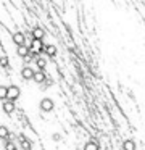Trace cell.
Here are the masks:
<instances>
[{"mask_svg": "<svg viewBox=\"0 0 145 150\" xmlns=\"http://www.w3.org/2000/svg\"><path fill=\"white\" fill-rule=\"evenodd\" d=\"M44 40H37V39H32L31 37V44H29V50H31L32 53H40L42 50H44Z\"/></svg>", "mask_w": 145, "mask_h": 150, "instance_id": "1", "label": "cell"}, {"mask_svg": "<svg viewBox=\"0 0 145 150\" xmlns=\"http://www.w3.org/2000/svg\"><path fill=\"white\" fill-rule=\"evenodd\" d=\"M18 97H19V87H18V86H15V84H11L8 87V92H6V100L15 102Z\"/></svg>", "mask_w": 145, "mask_h": 150, "instance_id": "2", "label": "cell"}, {"mask_svg": "<svg viewBox=\"0 0 145 150\" xmlns=\"http://www.w3.org/2000/svg\"><path fill=\"white\" fill-rule=\"evenodd\" d=\"M39 108H40L42 111H45V113H48V111H52L53 110V100L52 98H42L40 100V103H39Z\"/></svg>", "mask_w": 145, "mask_h": 150, "instance_id": "3", "label": "cell"}, {"mask_svg": "<svg viewBox=\"0 0 145 150\" xmlns=\"http://www.w3.org/2000/svg\"><path fill=\"white\" fill-rule=\"evenodd\" d=\"M13 42H15L18 47L26 45V36L21 33V31H16V33H13Z\"/></svg>", "mask_w": 145, "mask_h": 150, "instance_id": "4", "label": "cell"}, {"mask_svg": "<svg viewBox=\"0 0 145 150\" xmlns=\"http://www.w3.org/2000/svg\"><path fill=\"white\" fill-rule=\"evenodd\" d=\"M34 74H35V71L31 68V66H24V68L21 69V76H23V79H26V81L34 79Z\"/></svg>", "mask_w": 145, "mask_h": 150, "instance_id": "5", "label": "cell"}, {"mask_svg": "<svg viewBox=\"0 0 145 150\" xmlns=\"http://www.w3.org/2000/svg\"><path fill=\"white\" fill-rule=\"evenodd\" d=\"M44 36H45V31L42 29L40 26H35L34 29H32V34H31V37H32V39H37V40H44Z\"/></svg>", "mask_w": 145, "mask_h": 150, "instance_id": "6", "label": "cell"}, {"mask_svg": "<svg viewBox=\"0 0 145 150\" xmlns=\"http://www.w3.org/2000/svg\"><path fill=\"white\" fill-rule=\"evenodd\" d=\"M2 108H3V111H5L6 115H11L13 111H15V102H11V100H5L2 103Z\"/></svg>", "mask_w": 145, "mask_h": 150, "instance_id": "7", "label": "cell"}, {"mask_svg": "<svg viewBox=\"0 0 145 150\" xmlns=\"http://www.w3.org/2000/svg\"><path fill=\"white\" fill-rule=\"evenodd\" d=\"M122 150H135V142L132 139H126L122 142Z\"/></svg>", "mask_w": 145, "mask_h": 150, "instance_id": "8", "label": "cell"}, {"mask_svg": "<svg viewBox=\"0 0 145 150\" xmlns=\"http://www.w3.org/2000/svg\"><path fill=\"white\" fill-rule=\"evenodd\" d=\"M16 52H18L19 57L26 58V57L29 55V47H28V45H21V47H18V49H16Z\"/></svg>", "mask_w": 145, "mask_h": 150, "instance_id": "9", "label": "cell"}, {"mask_svg": "<svg viewBox=\"0 0 145 150\" xmlns=\"http://www.w3.org/2000/svg\"><path fill=\"white\" fill-rule=\"evenodd\" d=\"M84 150H100V147L95 140H89V142H86V145H84Z\"/></svg>", "mask_w": 145, "mask_h": 150, "instance_id": "10", "label": "cell"}, {"mask_svg": "<svg viewBox=\"0 0 145 150\" xmlns=\"http://www.w3.org/2000/svg\"><path fill=\"white\" fill-rule=\"evenodd\" d=\"M0 139H5V140L10 139V129L6 126H0Z\"/></svg>", "mask_w": 145, "mask_h": 150, "instance_id": "11", "label": "cell"}, {"mask_svg": "<svg viewBox=\"0 0 145 150\" xmlns=\"http://www.w3.org/2000/svg\"><path fill=\"white\" fill-rule=\"evenodd\" d=\"M34 81L35 82H45L47 81V76H45V73L44 71H37L34 74Z\"/></svg>", "mask_w": 145, "mask_h": 150, "instance_id": "12", "label": "cell"}, {"mask_svg": "<svg viewBox=\"0 0 145 150\" xmlns=\"http://www.w3.org/2000/svg\"><path fill=\"white\" fill-rule=\"evenodd\" d=\"M44 50L47 52L48 57H55V55H57V47H55V45H45Z\"/></svg>", "mask_w": 145, "mask_h": 150, "instance_id": "13", "label": "cell"}, {"mask_svg": "<svg viewBox=\"0 0 145 150\" xmlns=\"http://www.w3.org/2000/svg\"><path fill=\"white\" fill-rule=\"evenodd\" d=\"M21 137H23V142H21L23 150H31L32 149V142L29 139H24V136H21Z\"/></svg>", "mask_w": 145, "mask_h": 150, "instance_id": "14", "label": "cell"}, {"mask_svg": "<svg viewBox=\"0 0 145 150\" xmlns=\"http://www.w3.org/2000/svg\"><path fill=\"white\" fill-rule=\"evenodd\" d=\"M35 65H37L39 71H44V68H45V60L40 58V57H37V58H35Z\"/></svg>", "mask_w": 145, "mask_h": 150, "instance_id": "15", "label": "cell"}, {"mask_svg": "<svg viewBox=\"0 0 145 150\" xmlns=\"http://www.w3.org/2000/svg\"><path fill=\"white\" fill-rule=\"evenodd\" d=\"M6 92H8V87L0 86V100H6Z\"/></svg>", "mask_w": 145, "mask_h": 150, "instance_id": "16", "label": "cell"}, {"mask_svg": "<svg viewBox=\"0 0 145 150\" xmlns=\"http://www.w3.org/2000/svg\"><path fill=\"white\" fill-rule=\"evenodd\" d=\"M16 149V145H15V142L13 140H5V150H15Z\"/></svg>", "mask_w": 145, "mask_h": 150, "instance_id": "17", "label": "cell"}, {"mask_svg": "<svg viewBox=\"0 0 145 150\" xmlns=\"http://www.w3.org/2000/svg\"><path fill=\"white\" fill-rule=\"evenodd\" d=\"M0 65H2L3 68H8V58H6V57H0Z\"/></svg>", "mask_w": 145, "mask_h": 150, "instance_id": "18", "label": "cell"}, {"mask_svg": "<svg viewBox=\"0 0 145 150\" xmlns=\"http://www.w3.org/2000/svg\"><path fill=\"white\" fill-rule=\"evenodd\" d=\"M53 139L55 140H60V134H53Z\"/></svg>", "mask_w": 145, "mask_h": 150, "instance_id": "19", "label": "cell"}, {"mask_svg": "<svg viewBox=\"0 0 145 150\" xmlns=\"http://www.w3.org/2000/svg\"><path fill=\"white\" fill-rule=\"evenodd\" d=\"M15 150H16V149H15Z\"/></svg>", "mask_w": 145, "mask_h": 150, "instance_id": "20", "label": "cell"}]
</instances>
